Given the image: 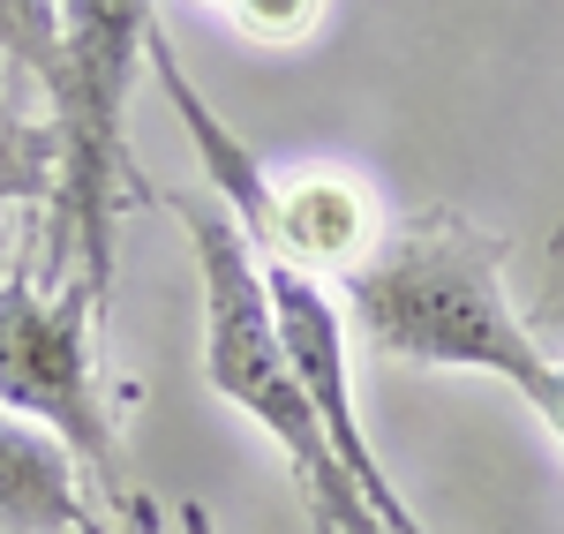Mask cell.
<instances>
[{"mask_svg": "<svg viewBox=\"0 0 564 534\" xmlns=\"http://www.w3.org/2000/svg\"><path fill=\"white\" fill-rule=\"evenodd\" d=\"M263 286H271L279 339H286L294 369H302V392L316 406V422H324V445L339 451V467H347V482L361 490V504L391 534H430L414 520V504L399 497V482L384 475L369 429H361V406H354V331H347V309L332 302V286L324 279H302V271H286V264H263Z\"/></svg>", "mask_w": 564, "mask_h": 534, "instance_id": "5b68a950", "label": "cell"}, {"mask_svg": "<svg viewBox=\"0 0 564 534\" xmlns=\"http://www.w3.org/2000/svg\"><path fill=\"white\" fill-rule=\"evenodd\" d=\"M90 309L68 286H39L31 271H15L0 286V406L39 422L45 437H61L68 459L84 467L113 504H129L135 520H151V504L129 475L121 422L98 392V355H90Z\"/></svg>", "mask_w": 564, "mask_h": 534, "instance_id": "277c9868", "label": "cell"}, {"mask_svg": "<svg viewBox=\"0 0 564 534\" xmlns=\"http://www.w3.org/2000/svg\"><path fill=\"white\" fill-rule=\"evenodd\" d=\"M212 8H226V0H212Z\"/></svg>", "mask_w": 564, "mask_h": 534, "instance_id": "4fadbf2b", "label": "cell"}, {"mask_svg": "<svg viewBox=\"0 0 564 534\" xmlns=\"http://www.w3.org/2000/svg\"><path fill=\"white\" fill-rule=\"evenodd\" d=\"M106 534V527H98ZM143 534H212V512L196 504V497H181V512H174V527H143Z\"/></svg>", "mask_w": 564, "mask_h": 534, "instance_id": "8fae6325", "label": "cell"}, {"mask_svg": "<svg viewBox=\"0 0 564 534\" xmlns=\"http://www.w3.org/2000/svg\"><path fill=\"white\" fill-rule=\"evenodd\" d=\"M0 68L53 98L61 84V0H0Z\"/></svg>", "mask_w": 564, "mask_h": 534, "instance_id": "9c48e42d", "label": "cell"}, {"mask_svg": "<svg viewBox=\"0 0 564 534\" xmlns=\"http://www.w3.org/2000/svg\"><path fill=\"white\" fill-rule=\"evenodd\" d=\"M384 211H377V188L354 181L347 166H308V174L279 181L271 174V219L249 241L263 264H286L302 279H354L384 249Z\"/></svg>", "mask_w": 564, "mask_h": 534, "instance_id": "8992f818", "label": "cell"}, {"mask_svg": "<svg viewBox=\"0 0 564 534\" xmlns=\"http://www.w3.org/2000/svg\"><path fill=\"white\" fill-rule=\"evenodd\" d=\"M226 15L257 45H302L324 23V0H226Z\"/></svg>", "mask_w": 564, "mask_h": 534, "instance_id": "30bf717a", "label": "cell"}, {"mask_svg": "<svg viewBox=\"0 0 564 534\" xmlns=\"http://www.w3.org/2000/svg\"><path fill=\"white\" fill-rule=\"evenodd\" d=\"M534 414H542V422H550V429L564 437V355H557V369H550V392L534 400Z\"/></svg>", "mask_w": 564, "mask_h": 534, "instance_id": "7c38bea8", "label": "cell"}, {"mask_svg": "<svg viewBox=\"0 0 564 534\" xmlns=\"http://www.w3.org/2000/svg\"><path fill=\"white\" fill-rule=\"evenodd\" d=\"M181 226H188L196 294H204V377H212V392L226 406H241L263 437L286 451L316 534H391L347 482L339 451L324 445V422H316V406L302 392V369H294L286 339H279L263 257L249 249L241 219L218 211V204H181Z\"/></svg>", "mask_w": 564, "mask_h": 534, "instance_id": "3957f363", "label": "cell"}, {"mask_svg": "<svg viewBox=\"0 0 564 534\" xmlns=\"http://www.w3.org/2000/svg\"><path fill=\"white\" fill-rule=\"evenodd\" d=\"M151 31L159 0H61V84L45 98L61 129V188H53V226L45 257L53 286L84 294L106 316L113 264H121V211L143 196L129 151V98L135 76L151 68Z\"/></svg>", "mask_w": 564, "mask_h": 534, "instance_id": "7a4b0ae2", "label": "cell"}, {"mask_svg": "<svg viewBox=\"0 0 564 534\" xmlns=\"http://www.w3.org/2000/svg\"><path fill=\"white\" fill-rule=\"evenodd\" d=\"M61 188V129L53 113H31L23 76L0 68V204H53Z\"/></svg>", "mask_w": 564, "mask_h": 534, "instance_id": "ba28073f", "label": "cell"}, {"mask_svg": "<svg viewBox=\"0 0 564 534\" xmlns=\"http://www.w3.org/2000/svg\"><path fill=\"white\" fill-rule=\"evenodd\" d=\"M0 534H98L84 504V467L61 437L0 406Z\"/></svg>", "mask_w": 564, "mask_h": 534, "instance_id": "52a82bcc", "label": "cell"}, {"mask_svg": "<svg viewBox=\"0 0 564 534\" xmlns=\"http://www.w3.org/2000/svg\"><path fill=\"white\" fill-rule=\"evenodd\" d=\"M347 331H361L377 355L414 369H475L512 384L527 406L550 392L557 355L527 331L505 286V233L422 211L391 226L384 249L347 279Z\"/></svg>", "mask_w": 564, "mask_h": 534, "instance_id": "6da1fadb", "label": "cell"}]
</instances>
